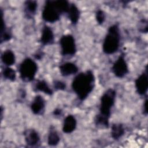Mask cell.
<instances>
[{"mask_svg":"<svg viewBox=\"0 0 148 148\" xmlns=\"http://www.w3.org/2000/svg\"><path fill=\"white\" fill-rule=\"evenodd\" d=\"M3 75L5 78L12 81L16 79L15 71L13 69L9 67L5 68L3 70Z\"/></svg>","mask_w":148,"mask_h":148,"instance_id":"cell-20","label":"cell"},{"mask_svg":"<svg viewBox=\"0 0 148 148\" xmlns=\"http://www.w3.org/2000/svg\"><path fill=\"white\" fill-rule=\"evenodd\" d=\"M60 43L61 47V53L64 56L73 55L76 48L73 37L71 35H66L61 37Z\"/></svg>","mask_w":148,"mask_h":148,"instance_id":"cell-6","label":"cell"},{"mask_svg":"<svg viewBox=\"0 0 148 148\" xmlns=\"http://www.w3.org/2000/svg\"><path fill=\"white\" fill-rule=\"evenodd\" d=\"M61 13L55 1H47L42 12V18L47 22L53 23L60 18Z\"/></svg>","mask_w":148,"mask_h":148,"instance_id":"cell-5","label":"cell"},{"mask_svg":"<svg viewBox=\"0 0 148 148\" xmlns=\"http://www.w3.org/2000/svg\"><path fill=\"white\" fill-rule=\"evenodd\" d=\"M2 14V25H1V42H3L5 41H8L11 38L10 33L6 29L5 23L3 19V14Z\"/></svg>","mask_w":148,"mask_h":148,"instance_id":"cell-18","label":"cell"},{"mask_svg":"<svg viewBox=\"0 0 148 148\" xmlns=\"http://www.w3.org/2000/svg\"><path fill=\"white\" fill-rule=\"evenodd\" d=\"M116 92L113 89L108 90L102 96L99 108V114L96 116L95 123L98 125L108 127L110 109L114 105Z\"/></svg>","mask_w":148,"mask_h":148,"instance_id":"cell-2","label":"cell"},{"mask_svg":"<svg viewBox=\"0 0 148 148\" xmlns=\"http://www.w3.org/2000/svg\"><path fill=\"white\" fill-rule=\"evenodd\" d=\"M76 126V120L72 115H68L64 119L62 130L65 133H71L75 130Z\"/></svg>","mask_w":148,"mask_h":148,"instance_id":"cell-12","label":"cell"},{"mask_svg":"<svg viewBox=\"0 0 148 148\" xmlns=\"http://www.w3.org/2000/svg\"><path fill=\"white\" fill-rule=\"evenodd\" d=\"M61 113V110L59 109H56L54 111V114L56 116H59L60 115Z\"/></svg>","mask_w":148,"mask_h":148,"instance_id":"cell-25","label":"cell"},{"mask_svg":"<svg viewBox=\"0 0 148 148\" xmlns=\"http://www.w3.org/2000/svg\"><path fill=\"white\" fill-rule=\"evenodd\" d=\"M124 128L121 124H114L112 127V137L115 140H117L121 138L124 135Z\"/></svg>","mask_w":148,"mask_h":148,"instance_id":"cell-15","label":"cell"},{"mask_svg":"<svg viewBox=\"0 0 148 148\" xmlns=\"http://www.w3.org/2000/svg\"><path fill=\"white\" fill-rule=\"evenodd\" d=\"M25 140L29 146H35L39 143L40 138L34 130H27L24 132Z\"/></svg>","mask_w":148,"mask_h":148,"instance_id":"cell-9","label":"cell"},{"mask_svg":"<svg viewBox=\"0 0 148 148\" xmlns=\"http://www.w3.org/2000/svg\"><path fill=\"white\" fill-rule=\"evenodd\" d=\"M147 100L146 99V101H145V103H144V108H143V110H144V113L145 114H146L147 113Z\"/></svg>","mask_w":148,"mask_h":148,"instance_id":"cell-24","label":"cell"},{"mask_svg":"<svg viewBox=\"0 0 148 148\" xmlns=\"http://www.w3.org/2000/svg\"><path fill=\"white\" fill-rule=\"evenodd\" d=\"M45 108V101L42 97L37 95L35 97L33 102L31 105V108L34 114L40 113Z\"/></svg>","mask_w":148,"mask_h":148,"instance_id":"cell-11","label":"cell"},{"mask_svg":"<svg viewBox=\"0 0 148 148\" xmlns=\"http://www.w3.org/2000/svg\"><path fill=\"white\" fill-rule=\"evenodd\" d=\"M54 40V35L51 29L45 25L42 29L40 42L43 45H49L53 43Z\"/></svg>","mask_w":148,"mask_h":148,"instance_id":"cell-10","label":"cell"},{"mask_svg":"<svg viewBox=\"0 0 148 148\" xmlns=\"http://www.w3.org/2000/svg\"><path fill=\"white\" fill-rule=\"evenodd\" d=\"M2 61L6 65H12L15 62L14 53L10 50H6L2 55Z\"/></svg>","mask_w":148,"mask_h":148,"instance_id":"cell-16","label":"cell"},{"mask_svg":"<svg viewBox=\"0 0 148 148\" xmlns=\"http://www.w3.org/2000/svg\"><path fill=\"white\" fill-rule=\"evenodd\" d=\"M120 35L117 25L109 27L108 34L103 44V51L106 54H113L116 52L119 46Z\"/></svg>","mask_w":148,"mask_h":148,"instance_id":"cell-3","label":"cell"},{"mask_svg":"<svg viewBox=\"0 0 148 148\" xmlns=\"http://www.w3.org/2000/svg\"><path fill=\"white\" fill-rule=\"evenodd\" d=\"M25 10L31 14L34 13L36 10L37 3L34 1H28L25 3Z\"/></svg>","mask_w":148,"mask_h":148,"instance_id":"cell-21","label":"cell"},{"mask_svg":"<svg viewBox=\"0 0 148 148\" xmlns=\"http://www.w3.org/2000/svg\"><path fill=\"white\" fill-rule=\"evenodd\" d=\"M37 65L29 58H25L19 67V72L21 79L25 82H30L34 79L37 71Z\"/></svg>","mask_w":148,"mask_h":148,"instance_id":"cell-4","label":"cell"},{"mask_svg":"<svg viewBox=\"0 0 148 148\" xmlns=\"http://www.w3.org/2000/svg\"><path fill=\"white\" fill-rule=\"evenodd\" d=\"M112 70L115 76L118 77H123L128 73V66L123 54L120 55L115 61L113 65Z\"/></svg>","mask_w":148,"mask_h":148,"instance_id":"cell-7","label":"cell"},{"mask_svg":"<svg viewBox=\"0 0 148 148\" xmlns=\"http://www.w3.org/2000/svg\"><path fill=\"white\" fill-rule=\"evenodd\" d=\"M60 142V137L57 132L54 130H51L48 136V144L50 146H56Z\"/></svg>","mask_w":148,"mask_h":148,"instance_id":"cell-19","label":"cell"},{"mask_svg":"<svg viewBox=\"0 0 148 148\" xmlns=\"http://www.w3.org/2000/svg\"><path fill=\"white\" fill-rule=\"evenodd\" d=\"M35 88L36 90L44 92L49 95H51L53 93L52 90L49 88L47 83L44 80H38L36 84Z\"/></svg>","mask_w":148,"mask_h":148,"instance_id":"cell-17","label":"cell"},{"mask_svg":"<svg viewBox=\"0 0 148 148\" xmlns=\"http://www.w3.org/2000/svg\"><path fill=\"white\" fill-rule=\"evenodd\" d=\"M54 84L55 88L57 90H64L65 88V84L61 81H56Z\"/></svg>","mask_w":148,"mask_h":148,"instance_id":"cell-23","label":"cell"},{"mask_svg":"<svg viewBox=\"0 0 148 148\" xmlns=\"http://www.w3.org/2000/svg\"><path fill=\"white\" fill-rule=\"evenodd\" d=\"M60 72L62 76H69L75 74L77 72L78 68L76 65L72 62H66L60 66Z\"/></svg>","mask_w":148,"mask_h":148,"instance_id":"cell-13","label":"cell"},{"mask_svg":"<svg viewBox=\"0 0 148 148\" xmlns=\"http://www.w3.org/2000/svg\"><path fill=\"white\" fill-rule=\"evenodd\" d=\"M135 87L138 94L144 95L147 90L148 88V77L147 72L143 73L135 80Z\"/></svg>","mask_w":148,"mask_h":148,"instance_id":"cell-8","label":"cell"},{"mask_svg":"<svg viewBox=\"0 0 148 148\" xmlns=\"http://www.w3.org/2000/svg\"><path fill=\"white\" fill-rule=\"evenodd\" d=\"M68 13V18L70 19L72 24H76L79 18L80 12L78 8L74 4L69 5V9L66 12Z\"/></svg>","mask_w":148,"mask_h":148,"instance_id":"cell-14","label":"cell"},{"mask_svg":"<svg viewBox=\"0 0 148 148\" xmlns=\"http://www.w3.org/2000/svg\"><path fill=\"white\" fill-rule=\"evenodd\" d=\"M94 76L91 71L80 73L73 79L72 87L80 100L86 99L93 89Z\"/></svg>","mask_w":148,"mask_h":148,"instance_id":"cell-1","label":"cell"},{"mask_svg":"<svg viewBox=\"0 0 148 148\" xmlns=\"http://www.w3.org/2000/svg\"><path fill=\"white\" fill-rule=\"evenodd\" d=\"M96 19L99 24H102L105 20V14L102 10H99L96 13Z\"/></svg>","mask_w":148,"mask_h":148,"instance_id":"cell-22","label":"cell"}]
</instances>
